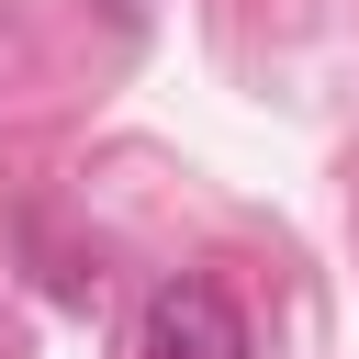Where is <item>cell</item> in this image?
<instances>
[{"instance_id":"1","label":"cell","mask_w":359,"mask_h":359,"mask_svg":"<svg viewBox=\"0 0 359 359\" xmlns=\"http://www.w3.org/2000/svg\"><path fill=\"white\" fill-rule=\"evenodd\" d=\"M135 359H247V314L224 280H157L135 314Z\"/></svg>"}]
</instances>
